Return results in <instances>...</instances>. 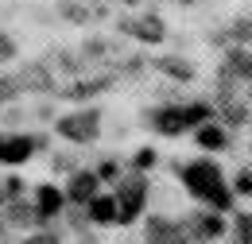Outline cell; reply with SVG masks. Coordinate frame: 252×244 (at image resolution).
I'll use <instances>...</instances> for the list:
<instances>
[{"label": "cell", "mask_w": 252, "mask_h": 244, "mask_svg": "<svg viewBox=\"0 0 252 244\" xmlns=\"http://www.w3.org/2000/svg\"><path fill=\"white\" fill-rule=\"evenodd\" d=\"M183 183H187V190L194 194V198H202V202H210L214 210H225L233 198H229V190H225V183H221V171L214 167V163H190V167H183Z\"/></svg>", "instance_id": "cell-1"}, {"label": "cell", "mask_w": 252, "mask_h": 244, "mask_svg": "<svg viewBox=\"0 0 252 244\" xmlns=\"http://www.w3.org/2000/svg\"><path fill=\"white\" fill-rule=\"evenodd\" d=\"M210 117V109L206 105H187V109H159L156 113V128L159 132H167V136H175V132H183L190 124H202Z\"/></svg>", "instance_id": "cell-2"}, {"label": "cell", "mask_w": 252, "mask_h": 244, "mask_svg": "<svg viewBox=\"0 0 252 244\" xmlns=\"http://www.w3.org/2000/svg\"><path fill=\"white\" fill-rule=\"evenodd\" d=\"M144 194H148V186L144 179H128L125 186H117V194H113V202H117V221H132V217H140L144 210Z\"/></svg>", "instance_id": "cell-3"}, {"label": "cell", "mask_w": 252, "mask_h": 244, "mask_svg": "<svg viewBox=\"0 0 252 244\" xmlns=\"http://www.w3.org/2000/svg\"><path fill=\"white\" fill-rule=\"evenodd\" d=\"M59 132L66 140H94L97 136V113H74V117H66L59 124Z\"/></svg>", "instance_id": "cell-4"}, {"label": "cell", "mask_w": 252, "mask_h": 244, "mask_svg": "<svg viewBox=\"0 0 252 244\" xmlns=\"http://www.w3.org/2000/svg\"><path fill=\"white\" fill-rule=\"evenodd\" d=\"M148 241L152 244H187V233H183L175 221L152 217V221H148Z\"/></svg>", "instance_id": "cell-5"}, {"label": "cell", "mask_w": 252, "mask_h": 244, "mask_svg": "<svg viewBox=\"0 0 252 244\" xmlns=\"http://www.w3.org/2000/svg\"><path fill=\"white\" fill-rule=\"evenodd\" d=\"M32 152H35V140H28V136L0 140V159H4V163H24Z\"/></svg>", "instance_id": "cell-6"}, {"label": "cell", "mask_w": 252, "mask_h": 244, "mask_svg": "<svg viewBox=\"0 0 252 244\" xmlns=\"http://www.w3.org/2000/svg\"><path fill=\"white\" fill-rule=\"evenodd\" d=\"M59 206H63V194H59L55 186H39L35 214H39V217H55V214H59Z\"/></svg>", "instance_id": "cell-7"}, {"label": "cell", "mask_w": 252, "mask_h": 244, "mask_svg": "<svg viewBox=\"0 0 252 244\" xmlns=\"http://www.w3.org/2000/svg\"><path fill=\"white\" fill-rule=\"evenodd\" d=\"M97 194V175H74V183H70V198L74 202H90Z\"/></svg>", "instance_id": "cell-8"}, {"label": "cell", "mask_w": 252, "mask_h": 244, "mask_svg": "<svg viewBox=\"0 0 252 244\" xmlns=\"http://www.w3.org/2000/svg\"><path fill=\"white\" fill-rule=\"evenodd\" d=\"M90 214H94V221H117V202L113 198H90Z\"/></svg>", "instance_id": "cell-9"}, {"label": "cell", "mask_w": 252, "mask_h": 244, "mask_svg": "<svg viewBox=\"0 0 252 244\" xmlns=\"http://www.w3.org/2000/svg\"><path fill=\"white\" fill-rule=\"evenodd\" d=\"M229 74L252 78V55H245V51H229Z\"/></svg>", "instance_id": "cell-10"}, {"label": "cell", "mask_w": 252, "mask_h": 244, "mask_svg": "<svg viewBox=\"0 0 252 244\" xmlns=\"http://www.w3.org/2000/svg\"><path fill=\"white\" fill-rule=\"evenodd\" d=\"M198 144H202V148H221V144H225V132H221L218 124H206V128L198 132Z\"/></svg>", "instance_id": "cell-11"}, {"label": "cell", "mask_w": 252, "mask_h": 244, "mask_svg": "<svg viewBox=\"0 0 252 244\" xmlns=\"http://www.w3.org/2000/svg\"><path fill=\"white\" fill-rule=\"evenodd\" d=\"M194 233H198V237H218L221 233V217H214V214L198 217V221H194Z\"/></svg>", "instance_id": "cell-12"}, {"label": "cell", "mask_w": 252, "mask_h": 244, "mask_svg": "<svg viewBox=\"0 0 252 244\" xmlns=\"http://www.w3.org/2000/svg\"><path fill=\"white\" fill-rule=\"evenodd\" d=\"M132 35H140V39H148V43H156V39H163V28H159V20H140Z\"/></svg>", "instance_id": "cell-13"}, {"label": "cell", "mask_w": 252, "mask_h": 244, "mask_svg": "<svg viewBox=\"0 0 252 244\" xmlns=\"http://www.w3.org/2000/svg\"><path fill=\"white\" fill-rule=\"evenodd\" d=\"M237 244H252V214L237 217Z\"/></svg>", "instance_id": "cell-14"}, {"label": "cell", "mask_w": 252, "mask_h": 244, "mask_svg": "<svg viewBox=\"0 0 252 244\" xmlns=\"http://www.w3.org/2000/svg\"><path fill=\"white\" fill-rule=\"evenodd\" d=\"M163 70H167V74H179V78H190V66H183L179 59H167V62H163Z\"/></svg>", "instance_id": "cell-15"}, {"label": "cell", "mask_w": 252, "mask_h": 244, "mask_svg": "<svg viewBox=\"0 0 252 244\" xmlns=\"http://www.w3.org/2000/svg\"><path fill=\"white\" fill-rule=\"evenodd\" d=\"M233 35H237V39H249V35H252V20H237Z\"/></svg>", "instance_id": "cell-16"}, {"label": "cell", "mask_w": 252, "mask_h": 244, "mask_svg": "<svg viewBox=\"0 0 252 244\" xmlns=\"http://www.w3.org/2000/svg\"><path fill=\"white\" fill-rule=\"evenodd\" d=\"M237 190H241V194H252V175H249V171L237 175Z\"/></svg>", "instance_id": "cell-17"}, {"label": "cell", "mask_w": 252, "mask_h": 244, "mask_svg": "<svg viewBox=\"0 0 252 244\" xmlns=\"http://www.w3.org/2000/svg\"><path fill=\"white\" fill-rule=\"evenodd\" d=\"M152 163H156V155H152V152H140V155H136V167H152Z\"/></svg>", "instance_id": "cell-18"}, {"label": "cell", "mask_w": 252, "mask_h": 244, "mask_svg": "<svg viewBox=\"0 0 252 244\" xmlns=\"http://www.w3.org/2000/svg\"><path fill=\"white\" fill-rule=\"evenodd\" d=\"M16 86H20V82H0V101H8V97H12V90H16Z\"/></svg>", "instance_id": "cell-19"}, {"label": "cell", "mask_w": 252, "mask_h": 244, "mask_svg": "<svg viewBox=\"0 0 252 244\" xmlns=\"http://www.w3.org/2000/svg\"><path fill=\"white\" fill-rule=\"evenodd\" d=\"M28 244H59V241H55L51 233H39V237H32V241H28Z\"/></svg>", "instance_id": "cell-20"}, {"label": "cell", "mask_w": 252, "mask_h": 244, "mask_svg": "<svg viewBox=\"0 0 252 244\" xmlns=\"http://www.w3.org/2000/svg\"><path fill=\"white\" fill-rule=\"evenodd\" d=\"M0 55H4V59L12 55V43H8V39H0Z\"/></svg>", "instance_id": "cell-21"}]
</instances>
